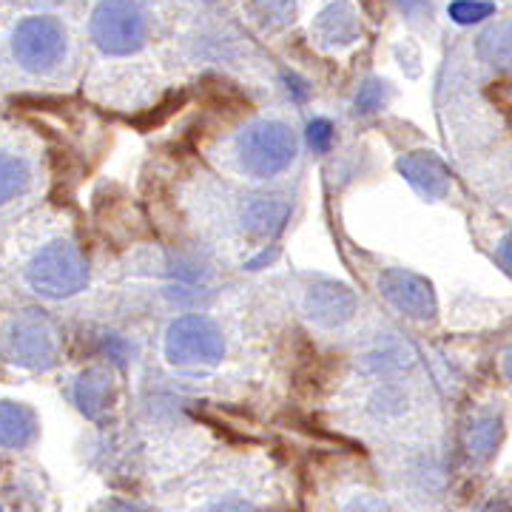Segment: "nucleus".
I'll return each mask as SVG.
<instances>
[{"mask_svg":"<svg viewBox=\"0 0 512 512\" xmlns=\"http://www.w3.org/2000/svg\"><path fill=\"white\" fill-rule=\"evenodd\" d=\"M15 274L37 299L66 302L89 288V259L66 234L29 239L18 251Z\"/></svg>","mask_w":512,"mask_h":512,"instance_id":"nucleus-1","label":"nucleus"},{"mask_svg":"<svg viewBox=\"0 0 512 512\" xmlns=\"http://www.w3.org/2000/svg\"><path fill=\"white\" fill-rule=\"evenodd\" d=\"M72 40L57 15L35 12L18 18L6 32V60L12 69L32 80H49L69 63Z\"/></svg>","mask_w":512,"mask_h":512,"instance_id":"nucleus-2","label":"nucleus"},{"mask_svg":"<svg viewBox=\"0 0 512 512\" xmlns=\"http://www.w3.org/2000/svg\"><path fill=\"white\" fill-rule=\"evenodd\" d=\"M231 151H234V165L239 174L251 180H276L296 163L299 137L285 120L259 117L237 131Z\"/></svg>","mask_w":512,"mask_h":512,"instance_id":"nucleus-3","label":"nucleus"},{"mask_svg":"<svg viewBox=\"0 0 512 512\" xmlns=\"http://www.w3.org/2000/svg\"><path fill=\"white\" fill-rule=\"evenodd\" d=\"M60 359V330L37 311L12 313L0 322V362L18 370H52Z\"/></svg>","mask_w":512,"mask_h":512,"instance_id":"nucleus-4","label":"nucleus"},{"mask_svg":"<svg viewBox=\"0 0 512 512\" xmlns=\"http://www.w3.org/2000/svg\"><path fill=\"white\" fill-rule=\"evenodd\" d=\"M163 356L180 370H208L225 356L222 328L205 313L177 316L163 336Z\"/></svg>","mask_w":512,"mask_h":512,"instance_id":"nucleus-5","label":"nucleus"},{"mask_svg":"<svg viewBox=\"0 0 512 512\" xmlns=\"http://www.w3.org/2000/svg\"><path fill=\"white\" fill-rule=\"evenodd\" d=\"M148 20L140 0H100L89 18V35L94 46L111 57H126L146 46Z\"/></svg>","mask_w":512,"mask_h":512,"instance_id":"nucleus-6","label":"nucleus"},{"mask_svg":"<svg viewBox=\"0 0 512 512\" xmlns=\"http://www.w3.org/2000/svg\"><path fill=\"white\" fill-rule=\"evenodd\" d=\"M40 185V165L18 137L0 134V217L29 205Z\"/></svg>","mask_w":512,"mask_h":512,"instance_id":"nucleus-7","label":"nucleus"},{"mask_svg":"<svg viewBox=\"0 0 512 512\" xmlns=\"http://www.w3.org/2000/svg\"><path fill=\"white\" fill-rule=\"evenodd\" d=\"M356 308H359L356 293L350 291L348 285L336 282V279H325V276L313 279L302 293V311L316 328H342L356 316Z\"/></svg>","mask_w":512,"mask_h":512,"instance_id":"nucleus-8","label":"nucleus"},{"mask_svg":"<svg viewBox=\"0 0 512 512\" xmlns=\"http://www.w3.org/2000/svg\"><path fill=\"white\" fill-rule=\"evenodd\" d=\"M382 296L404 316L410 319H433L436 316V291L424 276L413 274L407 268H387L379 276Z\"/></svg>","mask_w":512,"mask_h":512,"instance_id":"nucleus-9","label":"nucleus"},{"mask_svg":"<svg viewBox=\"0 0 512 512\" xmlns=\"http://www.w3.org/2000/svg\"><path fill=\"white\" fill-rule=\"evenodd\" d=\"M399 171L407 183L427 200H441L450 191V168L430 151H410L399 160Z\"/></svg>","mask_w":512,"mask_h":512,"instance_id":"nucleus-10","label":"nucleus"},{"mask_svg":"<svg viewBox=\"0 0 512 512\" xmlns=\"http://www.w3.org/2000/svg\"><path fill=\"white\" fill-rule=\"evenodd\" d=\"M311 35L316 37L319 46L325 49H336V46H350L356 37L362 35V26H359V15L356 9L350 6L348 0H333L328 3L311 26Z\"/></svg>","mask_w":512,"mask_h":512,"instance_id":"nucleus-11","label":"nucleus"},{"mask_svg":"<svg viewBox=\"0 0 512 512\" xmlns=\"http://www.w3.org/2000/svg\"><path fill=\"white\" fill-rule=\"evenodd\" d=\"M40 433L37 413L23 402L0 399V447L3 450H26L35 444Z\"/></svg>","mask_w":512,"mask_h":512,"instance_id":"nucleus-12","label":"nucleus"},{"mask_svg":"<svg viewBox=\"0 0 512 512\" xmlns=\"http://www.w3.org/2000/svg\"><path fill=\"white\" fill-rule=\"evenodd\" d=\"M291 217V205L282 200V197H254L242 205V228L251 234V237L271 239L276 237L285 222Z\"/></svg>","mask_w":512,"mask_h":512,"instance_id":"nucleus-13","label":"nucleus"},{"mask_svg":"<svg viewBox=\"0 0 512 512\" xmlns=\"http://www.w3.org/2000/svg\"><path fill=\"white\" fill-rule=\"evenodd\" d=\"M74 404L80 407V413H86L89 419H100L109 410L111 399H114V384L111 376L103 367H89L83 370L72 387Z\"/></svg>","mask_w":512,"mask_h":512,"instance_id":"nucleus-14","label":"nucleus"},{"mask_svg":"<svg viewBox=\"0 0 512 512\" xmlns=\"http://www.w3.org/2000/svg\"><path fill=\"white\" fill-rule=\"evenodd\" d=\"M478 57L498 72H512V20H498L476 43Z\"/></svg>","mask_w":512,"mask_h":512,"instance_id":"nucleus-15","label":"nucleus"},{"mask_svg":"<svg viewBox=\"0 0 512 512\" xmlns=\"http://www.w3.org/2000/svg\"><path fill=\"white\" fill-rule=\"evenodd\" d=\"M242 3L262 29H282L296 15V0H242Z\"/></svg>","mask_w":512,"mask_h":512,"instance_id":"nucleus-16","label":"nucleus"},{"mask_svg":"<svg viewBox=\"0 0 512 512\" xmlns=\"http://www.w3.org/2000/svg\"><path fill=\"white\" fill-rule=\"evenodd\" d=\"M504 436V427L498 416H484L470 424V433H467V447H470V456L484 461L495 453V447L501 444Z\"/></svg>","mask_w":512,"mask_h":512,"instance_id":"nucleus-17","label":"nucleus"},{"mask_svg":"<svg viewBox=\"0 0 512 512\" xmlns=\"http://www.w3.org/2000/svg\"><path fill=\"white\" fill-rule=\"evenodd\" d=\"M305 140H308V148L313 154H328L333 148V140H336V128L328 117H313L308 123V131H305Z\"/></svg>","mask_w":512,"mask_h":512,"instance_id":"nucleus-18","label":"nucleus"},{"mask_svg":"<svg viewBox=\"0 0 512 512\" xmlns=\"http://www.w3.org/2000/svg\"><path fill=\"white\" fill-rule=\"evenodd\" d=\"M390 100V89H387V83H379V80H370L365 83L359 94H356V111H362V114H373V111L384 109V103Z\"/></svg>","mask_w":512,"mask_h":512,"instance_id":"nucleus-19","label":"nucleus"},{"mask_svg":"<svg viewBox=\"0 0 512 512\" xmlns=\"http://www.w3.org/2000/svg\"><path fill=\"white\" fill-rule=\"evenodd\" d=\"M493 12L495 6L487 3V0H456L450 6V18L456 20V23H478V20L490 18Z\"/></svg>","mask_w":512,"mask_h":512,"instance_id":"nucleus-20","label":"nucleus"},{"mask_svg":"<svg viewBox=\"0 0 512 512\" xmlns=\"http://www.w3.org/2000/svg\"><path fill=\"white\" fill-rule=\"evenodd\" d=\"M202 512H254V507L248 501H239V498H222V501H214L211 507H205Z\"/></svg>","mask_w":512,"mask_h":512,"instance_id":"nucleus-21","label":"nucleus"},{"mask_svg":"<svg viewBox=\"0 0 512 512\" xmlns=\"http://www.w3.org/2000/svg\"><path fill=\"white\" fill-rule=\"evenodd\" d=\"M348 512H387V510H384L382 501H373V498H356V501L350 504Z\"/></svg>","mask_w":512,"mask_h":512,"instance_id":"nucleus-22","label":"nucleus"},{"mask_svg":"<svg viewBox=\"0 0 512 512\" xmlns=\"http://www.w3.org/2000/svg\"><path fill=\"white\" fill-rule=\"evenodd\" d=\"M498 259H501V265L512 271V234L501 239V245H498Z\"/></svg>","mask_w":512,"mask_h":512,"instance_id":"nucleus-23","label":"nucleus"},{"mask_svg":"<svg viewBox=\"0 0 512 512\" xmlns=\"http://www.w3.org/2000/svg\"><path fill=\"white\" fill-rule=\"evenodd\" d=\"M106 512H146L143 507H134V504H123V501H114L106 507Z\"/></svg>","mask_w":512,"mask_h":512,"instance_id":"nucleus-24","label":"nucleus"},{"mask_svg":"<svg viewBox=\"0 0 512 512\" xmlns=\"http://www.w3.org/2000/svg\"><path fill=\"white\" fill-rule=\"evenodd\" d=\"M399 3H402V9H407L410 15H413L416 9H427V12H430V6H427L424 0H399Z\"/></svg>","mask_w":512,"mask_h":512,"instance_id":"nucleus-25","label":"nucleus"},{"mask_svg":"<svg viewBox=\"0 0 512 512\" xmlns=\"http://www.w3.org/2000/svg\"><path fill=\"white\" fill-rule=\"evenodd\" d=\"M504 373H507V379H512V348L504 356Z\"/></svg>","mask_w":512,"mask_h":512,"instance_id":"nucleus-26","label":"nucleus"}]
</instances>
